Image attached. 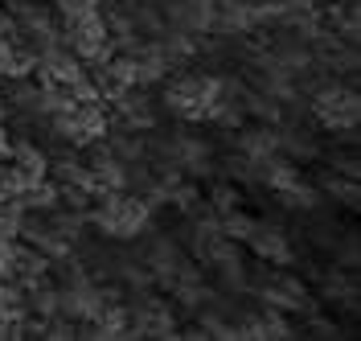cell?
<instances>
[{
	"instance_id": "6da1fadb",
	"label": "cell",
	"mask_w": 361,
	"mask_h": 341,
	"mask_svg": "<svg viewBox=\"0 0 361 341\" xmlns=\"http://www.w3.org/2000/svg\"><path fill=\"white\" fill-rule=\"evenodd\" d=\"M87 222L103 239H140V234H148L152 227V205L144 202V198H135L128 189H103V193H94V205L87 210Z\"/></svg>"
},
{
	"instance_id": "7a4b0ae2",
	"label": "cell",
	"mask_w": 361,
	"mask_h": 341,
	"mask_svg": "<svg viewBox=\"0 0 361 341\" xmlns=\"http://www.w3.org/2000/svg\"><path fill=\"white\" fill-rule=\"evenodd\" d=\"M312 115L329 128V132H357V115H361V99L353 87H341L333 78L316 83L312 87Z\"/></svg>"
},
{
	"instance_id": "3957f363",
	"label": "cell",
	"mask_w": 361,
	"mask_h": 341,
	"mask_svg": "<svg viewBox=\"0 0 361 341\" xmlns=\"http://www.w3.org/2000/svg\"><path fill=\"white\" fill-rule=\"evenodd\" d=\"M205 83L209 74H180L164 87V112L177 119H202V99H205Z\"/></svg>"
},
{
	"instance_id": "277c9868",
	"label": "cell",
	"mask_w": 361,
	"mask_h": 341,
	"mask_svg": "<svg viewBox=\"0 0 361 341\" xmlns=\"http://www.w3.org/2000/svg\"><path fill=\"white\" fill-rule=\"evenodd\" d=\"M263 300L271 309H283V313H300L308 304V288L295 280V275H271L263 284Z\"/></svg>"
},
{
	"instance_id": "5b68a950",
	"label": "cell",
	"mask_w": 361,
	"mask_h": 341,
	"mask_svg": "<svg viewBox=\"0 0 361 341\" xmlns=\"http://www.w3.org/2000/svg\"><path fill=\"white\" fill-rule=\"evenodd\" d=\"M247 243L255 247V255L267 259V263H288V259H292L288 234H283L279 227H271V222H259V218H255V230L247 234Z\"/></svg>"
},
{
	"instance_id": "8992f818",
	"label": "cell",
	"mask_w": 361,
	"mask_h": 341,
	"mask_svg": "<svg viewBox=\"0 0 361 341\" xmlns=\"http://www.w3.org/2000/svg\"><path fill=\"white\" fill-rule=\"evenodd\" d=\"M49 268H54V259H45L33 243H29V247H21V243H17V251H13V280H17L21 288H29V284L45 280V275H49Z\"/></svg>"
},
{
	"instance_id": "52a82bcc",
	"label": "cell",
	"mask_w": 361,
	"mask_h": 341,
	"mask_svg": "<svg viewBox=\"0 0 361 341\" xmlns=\"http://www.w3.org/2000/svg\"><path fill=\"white\" fill-rule=\"evenodd\" d=\"M8 160L21 164L25 173H33V177H45V173H49V157H45L29 136H13L8 140Z\"/></svg>"
},
{
	"instance_id": "ba28073f",
	"label": "cell",
	"mask_w": 361,
	"mask_h": 341,
	"mask_svg": "<svg viewBox=\"0 0 361 341\" xmlns=\"http://www.w3.org/2000/svg\"><path fill=\"white\" fill-rule=\"evenodd\" d=\"M74 124H78V132L87 144L107 136V107L103 103H74Z\"/></svg>"
},
{
	"instance_id": "9c48e42d",
	"label": "cell",
	"mask_w": 361,
	"mask_h": 341,
	"mask_svg": "<svg viewBox=\"0 0 361 341\" xmlns=\"http://www.w3.org/2000/svg\"><path fill=\"white\" fill-rule=\"evenodd\" d=\"M238 152L250 160H263L275 152V128L271 124H259V128H247V132H238Z\"/></svg>"
},
{
	"instance_id": "30bf717a",
	"label": "cell",
	"mask_w": 361,
	"mask_h": 341,
	"mask_svg": "<svg viewBox=\"0 0 361 341\" xmlns=\"http://www.w3.org/2000/svg\"><path fill=\"white\" fill-rule=\"evenodd\" d=\"M17 202L25 205V210H33V214H49V210H54V205H58V185L54 181H33L29 185V189H25L21 198H17Z\"/></svg>"
},
{
	"instance_id": "8fae6325",
	"label": "cell",
	"mask_w": 361,
	"mask_h": 341,
	"mask_svg": "<svg viewBox=\"0 0 361 341\" xmlns=\"http://www.w3.org/2000/svg\"><path fill=\"white\" fill-rule=\"evenodd\" d=\"M218 227H222L226 239L247 243V234L255 230V218H250V214H243V210H226V214H218Z\"/></svg>"
},
{
	"instance_id": "7c38bea8",
	"label": "cell",
	"mask_w": 361,
	"mask_h": 341,
	"mask_svg": "<svg viewBox=\"0 0 361 341\" xmlns=\"http://www.w3.org/2000/svg\"><path fill=\"white\" fill-rule=\"evenodd\" d=\"M247 103H243V115H255V119H263V124H275L279 119V107H275V99L263 91H255V95H243Z\"/></svg>"
},
{
	"instance_id": "4fadbf2b",
	"label": "cell",
	"mask_w": 361,
	"mask_h": 341,
	"mask_svg": "<svg viewBox=\"0 0 361 341\" xmlns=\"http://www.w3.org/2000/svg\"><path fill=\"white\" fill-rule=\"evenodd\" d=\"M263 337H275V341H283V337H295V329H292V321L283 317V309H271L267 304V313H263Z\"/></svg>"
},
{
	"instance_id": "5bb4252c",
	"label": "cell",
	"mask_w": 361,
	"mask_h": 341,
	"mask_svg": "<svg viewBox=\"0 0 361 341\" xmlns=\"http://www.w3.org/2000/svg\"><path fill=\"white\" fill-rule=\"evenodd\" d=\"M238 205H243V193H238V185H230V181L214 185V193H209V210H214V214L238 210Z\"/></svg>"
},
{
	"instance_id": "9a60e30c",
	"label": "cell",
	"mask_w": 361,
	"mask_h": 341,
	"mask_svg": "<svg viewBox=\"0 0 361 341\" xmlns=\"http://www.w3.org/2000/svg\"><path fill=\"white\" fill-rule=\"evenodd\" d=\"M279 198H283V205H292V210H312L316 202H320V193H316L312 185H288V189H279Z\"/></svg>"
},
{
	"instance_id": "2e32d148",
	"label": "cell",
	"mask_w": 361,
	"mask_h": 341,
	"mask_svg": "<svg viewBox=\"0 0 361 341\" xmlns=\"http://www.w3.org/2000/svg\"><path fill=\"white\" fill-rule=\"evenodd\" d=\"M197 202H202L197 185H185V181H177L173 189H169V205H177V210H197Z\"/></svg>"
},
{
	"instance_id": "e0dca14e",
	"label": "cell",
	"mask_w": 361,
	"mask_h": 341,
	"mask_svg": "<svg viewBox=\"0 0 361 341\" xmlns=\"http://www.w3.org/2000/svg\"><path fill=\"white\" fill-rule=\"evenodd\" d=\"M324 189H329L333 198H341L345 205H357V177H349V181H341V177H329V181H324Z\"/></svg>"
},
{
	"instance_id": "ac0fdd59",
	"label": "cell",
	"mask_w": 361,
	"mask_h": 341,
	"mask_svg": "<svg viewBox=\"0 0 361 341\" xmlns=\"http://www.w3.org/2000/svg\"><path fill=\"white\" fill-rule=\"evenodd\" d=\"M13 251L17 239H0V275H13Z\"/></svg>"
},
{
	"instance_id": "d6986e66",
	"label": "cell",
	"mask_w": 361,
	"mask_h": 341,
	"mask_svg": "<svg viewBox=\"0 0 361 341\" xmlns=\"http://www.w3.org/2000/svg\"><path fill=\"white\" fill-rule=\"evenodd\" d=\"M8 115H13V112H8V99H4V95H0V124H4V119H8Z\"/></svg>"
},
{
	"instance_id": "ffe728a7",
	"label": "cell",
	"mask_w": 361,
	"mask_h": 341,
	"mask_svg": "<svg viewBox=\"0 0 361 341\" xmlns=\"http://www.w3.org/2000/svg\"><path fill=\"white\" fill-rule=\"evenodd\" d=\"M90 4H103V0H90Z\"/></svg>"
}]
</instances>
